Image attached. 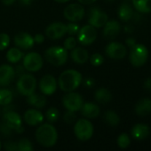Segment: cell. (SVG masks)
I'll return each instance as SVG.
<instances>
[{"label":"cell","instance_id":"1","mask_svg":"<svg viewBox=\"0 0 151 151\" xmlns=\"http://www.w3.org/2000/svg\"><path fill=\"white\" fill-rule=\"evenodd\" d=\"M82 81V74L75 69L65 70L61 73L58 79L59 88L66 93L76 90L81 85Z\"/></svg>","mask_w":151,"mask_h":151},{"label":"cell","instance_id":"2","mask_svg":"<svg viewBox=\"0 0 151 151\" xmlns=\"http://www.w3.org/2000/svg\"><path fill=\"white\" fill-rule=\"evenodd\" d=\"M36 142L43 147L52 148L58 141V132L51 123L41 124L35 134Z\"/></svg>","mask_w":151,"mask_h":151},{"label":"cell","instance_id":"3","mask_svg":"<svg viewBox=\"0 0 151 151\" xmlns=\"http://www.w3.org/2000/svg\"><path fill=\"white\" fill-rule=\"evenodd\" d=\"M69 58L68 50L64 47L61 46H52L45 50L44 58L48 63L53 66H61L63 65Z\"/></svg>","mask_w":151,"mask_h":151},{"label":"cell","instance_id":"4","mask_svg":"<svg viewBox=\"0 0 151 151\" xmlns=\"http://www.w3.org/2000/svg\"><path fill=\"white\" fill-rule=\"evenodd\" d=\"M93 126L91 121L88 120V119H80L75 123L74 134L81 142H86L90 140L93 135Z\"/></svg>","mask_w":151,"mask_h":151},{"label":"cell","instance_id":"5","mask_svg":"<svg viewBox=\"0 0 151 151\" xmlns=\"http://www.w3.org/2000/svg\"><path fill=\"white\" fill-rule=\"evenodd\" d=\"M16 88L20 95L28 96L36 91V80L30 73H22L17 81Z\"/></svg>","mask_w":151,"mask_h":151},{"label":"cell","instance_id":"6","mask_svg":"<svg viewBox=\"0 0 151 151\" xmlns=\"http://www.w3.org/2000/svg\"><path fill=\"white\" fill-rule=\"evenodd\" d=\"M149 50L143 44H135L131 48L129 58L131 64L135 67L142 66L148 60Z\"/></svg>","mask_w":151,"mask_h":151},{"label":"cell","instance_id":"7","mask_svg":"<svg viewBox=\"0 0 151 151\" xmlns=\"http://www.w3.org/2000/svg\"><path fill=\"white\" fill-rule=\"evenodd\" d=\"M44 65V59L42 56L37 52H28L23 58L22 65L26 71L29 73H35L39 71Z\"/></svg>","mask_w":151,"mask_h":151},{"label":"cell","instance_id":"8","mask_svg":"<svg viewBox=\"0 0 151 151\" xmlns=\"http://www.w3.org/2000/svg\"><path fill=\"white\" fill-rule=\"evenodd\" d=\"M84 104V98L78 93L74 91L67 92L62 98V104L68 110L74 112L79 111Z\"/></svg>","mask_w":151,"mask_h":151},{"label":"cell","instance_id":"9","mask_svg":"<svg viewBox=\"0 0 151 151\" xmlns=\"http://www.w3.org/2000/svg\"><path fill=\"white\" fill-rule=\"evenodd\" d=\"M77 35V42L80 44L88 46L95 42L97 38V31L94 27L89 24L80 27Z\"/></svg>","mask_w":151,"mask_h":151},{"label":"cell","instance_id":"10","mask_svg":"<svg viewBox=\"0 0 151 151\" xmlns=\"http://www.w3.org/2000/svg\"><path fill=\"white\" fill-rule=\"evenodd\" d=\"M3 123L18 134H21L24 131L22 127L21 117L20 116L19 113L13 111H4V114L3 116Z\"/></svg>","mask_w":151,"mask_h":151},{"label":"cell","instance_id":"11","mask_svg":"<svg viewBox=\"0 0 151 151\" xmlns=\"http://www.w3.org/2000/svg\"><path fill=\"white\" fill-rule=\"evenodd\" d=\"M85 14L84 6L81 4H70L67 5L63 11V15L66 19L71 22L81 20Z\"/></svg>","mask_w":151,"mask_h":151},{"label":"cell","instance_id":"12","mask_svg":"<svg viewBox=\"0 0 151 151\" xmlns=\"http://www.w3.org/2000/svg\"><path fill=\"white\" fill-rule=\"evenodd\" d=\"M57 86L56 79L51 74L44 75L39 81V89L44 96L53 95L57 90Z\"/></svg>","mask_w":151,"mask_h":151},{"label":"cell","instance_id":"13","mask_svg":"<svg viewBox=\"0 0 151 151\" xmlns=\"http://www.w3.org/2000/svg\"><path fill=\"white\" fill-rule=\"evenodd\" d=\"M108 20V15L101 9H99L98 7H93L91 9L88 19V22L91 26L94 27L95 28H100L104 27Z\"/></svg>","mask_w":151,"mask_h":151},{"label":"cell","instance_id":"14","mask_svg":"<svg viewBox=\"0 0 151 151\" xmlns=\"http://www.w3.org/2000/svg\"><path fill=\"white\" fill-rule=\"evenodd\" d=\"M105 52L107 56L112 59H123L127 52L125 46L117 42H112L109 43L105 49Z\"/></svg>","mask_w":151,"mask_h":151},{"label":"cell","instance_id":"15","mask_svg":"<svg viewBox=\"0 0 151 151\" xmlns=\"http://www.w3.org/2000/svg\"><path fill=\"white\" fill-rule=\"evenodd\" d=\"M67 34V27L63 22H53L45 28V35L51 40H58Z\"/></svg>","mask_w":151,"mask_h":151},{"label":"cell","instance_id":"16","mask_svg":"<svg viewBox=\"0 0 151 151\" xmlns=\"http://www.w3.org/2000/svg\"><path fill=\"white\" fill-rule=\"evenodd\" d=\"M13 42L16 47H18L20 50H28L31 49L34 44V38L31 35H29L27 32H19L14 35Z\"/></svg>","mask_w":151,"mask_h":151},{"label":"cell","instance_id":"17","mask_svg":"<svg viewBox=\"0 0 151 151\" xmlns=\"http://www.w3.org/2000/svg\"><path fill=\"white\" fill-rule=\"evenodd\" d=\"M44 114L36 109H28V111H25L24 115H23V119L25 121V123L28 126L31 127H36V126H39L43 123L44 121Z\"/></svg>","mask_w":151,"mask_h":151},{"label":"cell","instance_id":"18","mask_svg":"<svg viewBox=\"0 0 151 151\" xmlns=\"http://www.w3.org/2000/svg\"><path fill=\"white\" fill-rule=\"evenodd\" d=\"M15 77V69L10 65H0V86L5 87L12 83Z\"/></svg>","mask_w":151,"mask_h":151},{"label":"cell","instance_id":"19","mask_svg":"<svg viewBox=\"0 0 151 151\" xmlns=\"http://www.w3.org/2000/svg\"><path fill=\"white\" fill-rule=\"evenodd\" d=\"M121 26L118 21L117 20H108L104 25L103 29V35L106 39H114L116 38L118 34L120 33Z\"/></svg>","mask_w":151,"mask_h":151},{"label":"cell","instance_id":"20","mask_svg":"<svg viewBox=\"0 0 151 151\" xmlns=\"http://www.w3.org/2000/svg\"><path fill=\"white\" fill-rule=\"evenodd\" d=\"M81 115L85 119H95L100 115V107L93 103H84L80 109Z\"/></svg>","mask_w":151,"mask_h":151},{"label":"cell","instance_id":"21","mask_svg":"<svg viewBox=\"0 0 151 151\" xmlns=\"http://www.w3.org/2000/svg\"><path fill=\"white\" fill-rule=\"evenodd\" d=\"M150 127L145 124H136L132 128V135L135 140L142 141L150 136Z\"/></svg>","mask_w":151,"mask_h":151},{"label":"cell","instance_id":"22","mask_svg":"<svg viewBox=\"0 0 151 151\" xmlns=\"http://www.w3.org/2000/svg\"><path fill=\"white\" fill-rule=\"evenodd\" d=\"M70 58L75 63L79 64V65H83L88 61L89 54L85 49L81 48V47H76L73 50H71Z\"/></svg>","mask_w":151,"mask_h":151},{"label":"cell","instance_id":"23","mask_svg":"<svg viewBox=\"0 0 151 151\" xmlns=\"http://www.w3.org/2000/svg\"><path fill=\"white\" fill-rule=\"evenodd\" d=\"M135 112L137 115L144 117L151 113V99L142 98L139 100L135 105Z\"/></svg>","mask_w":151,"mask_h":151},{"label":"cell","instance_id":"24","mask_svg":"<svg viewBox=\"0 0 151 151\" xmlns=\"http://www.w3.org/2000/svg\"><path fill=\"white\" fill-rule=\"evenodd\" d=\"M27 102L29 105L36 109H42L46 105V98L44 95L37 94L36 92L27 96Z\"/></svg>","mask_w":151,"mask_h":151},{"label":"cell","instance_id":"25","mask_svg":"<svg viewBox=\"0 0 151 151\" xmlns=\"http://www.w3.org/2000/svg\"><path fill=\"white\" fill-rule=\"evenodd\" d=\"M94 98L99 104H108L111 101L112 94L109 89H107L105 88H101L95 91Z\"/></svg>","mask_w":151,"mask_h":151},{"label":"cell","instance_id":"26","mask_svg":"<svg viewBox=\"0 0 151 151\" xmlns=\"http://www.w3.org/2000/svg\"><path fill=\"white\" fill-rule=\"evenodd\" d=\"M133 15V11L131 5L127 3H123L118 9V16L123 21H129Z\"/></svg>","mask_w":151,"mask_h":151},{"label":"cell","instance_id":"27","mask_svg":"<svg viewBox=\"0 0 151 151\" xmlns=\"http://www.w3.org/2000/svg\"><path fill=\"white\" fill-rule=\"evenodd\" d=\"M22 57H23V52L18 47L11 48L6 52V59L8 62L12 63V64L18 63L19 61H20Z\"/></svg>","mask_w":151,"mask_h":151},{"label":"cell","instance_id":"28","mask_svg":"<svg viewBox=\"0 0 151 151\" xmlns=\"http://www.w3.org/2000/svg\"><path fill=\"white\" fill-rule=\"evenodd\" d=\"M133 4L135 9L142 13L151 12V0H133Z\"/></svg>","mask_w":151,"mask_h":151},{"label":"cell","instance_id":"29","mask_svg":"<svg viewBox=\"0 0 151 151\" xmlns=\"http://www.w3.org/2000/svg\"><path fill=\"white\" fill-rule=\"evenodd\" d=\"M105 122L110 127H117L120 122V118L114 111H108L104 114Z\"/></svg>","mask_w":151,"mask_h":151},{"label":"cell","instance_id":"30","mask_svg":"<svg viewBox=\"0 0 151 151\" xmlns=\"http://www.w3.org/2000/svg\"><path fill=\"white\" fill-rule=\"evenodd\" d=\"M13 99V94L10 89L1 88L0 89V105L7 106L11 104Z\"/></svg>","mask_w":151,"mask_h":151},{"label":"cell","instance_id":"31","mask_svg":"<svg viewBox=\"0 0 151 151\" xmlns=\"http://www.w3.org/2000/svg\"><path fill=\"white\" fill-rule=\"evenodd\" d=\"M60 117V111H58L57 108L55 107H51L46 111L45 113V118L49 123H55Z\"/></svg>","mask_w":151,"mask_h":151},{"label":"cell","instance_id":"32","mask_svg":"<svg viewBox=\"0 0 151 151\" xmlns=\"http://www.w3.org/2000/svg\"><path fill=\"white\" fill-rule=\"evenodd\" d=\"M17 147L19 151H32L34 150L31 142L25 138L20 139L19 142H17Z\"/></svg>","mask_w":151,"mask_h":151},{"label":"cell","instance_id":"33","mask_svg":"<svg viewBox=\"0 0 151 151\" xmlns=\"http://www.w3.org/2000/svg\"><path fill=\"white\" fill-rule=\"evenodd\" d=\"M130 143H131V140H130V137L128 136V134H121L118 138H117V145L119 148L121 149H127L129 146H130Z\"/></svg>","mask_w":151,"mask_h":151},{"label":"cell","instance_id":"34","mask_svg":"<svg viewBox=\"0 0 151 151\" xmlns=\"http://www.w3.org/2000/svg\"><path fill=\"white\" fill-rule=\"evenodd\" d=\"M90 62L93 66H100L104 62V58L100 53H94L90 58Z\"/></svg>","mask_w":151,"mask_h":151},{"label":"cell","instance_id":"35","mask_svg":"<svg viewBox=\"0 0 151 151\" xmlns=\"http://www.w3.org/2000/svg\"><path fill=\"white\" fill-rule=\"evenodd\" d=\"M77 41L76 40L75 37H73V35L72 36H69L68 38L65 39V41L63 42V44H64L63 47L67 50H73L74 48L77 47Z\"/></svg>","mask_w":151,"mask_h":151},{"label":"cell","instance_id":"36","mask_svg":"<svg viewBox=\"0 0 151 151\" xmlns=\"http://www.w3.org/2000/svg\"><path fill=\"white\" fill-rule=\"evenodd\" d=\"M10 45V36L5 33L0 34V50H4Z\"/></svg>","mask_w":151,"mask_h":151},{"label":"cell","instance_id":"37","mask_svg":"<svg viewBox=\"0 0 151 151\" xmlns=\"http://www.w3.org/2000/svg\"><path fill=\"white\" fill-rule=\"evenodd\" d=\"M66 27H67V33L69 35H75L77 34L80 27L78 26V24L77 22H69L68 24H66Z\"/></svg>","mask_w":151,"mask_h":151},{"label":"cell","instance_id":"38","mask_svg":"<svg viewBox=\"0 0 151 151\" xmlns=\"http://www.w3.org/2000/svg\"><path fill=\"white\" fill-rule=\"evenodd\" d=\"M76 119H77L76 112L71 111H68L67 110L66 113H64V115H63V120L65 121V123H67L69 125L75 123Z\"/></svg>","mask_w":151,"mask_h":151},{"label":"cell","instance_id":"39","mask_svg":"<svg viewBox=\"0 0 151 151\" xmlns=\"http://www.w3.org/2000/svg\"><path fill=\"white\" fill-rule=\"evenodd\" d=\"M4 148L5 150L8 151H15L18 150V147H17V143L13 142H7L4 143Z\"/></svg>","mask_w":151,"mask_h":151},{"label":"cell","instance_id":"40","mask_svg":"<svg viewBox=\"0 0 151 151\" xmlns=\"http://www.w3.org/2000/svg\"><path fill=\"white\" fill-rule=\"evenodd\" d=\"M12 129L10 127H8L5 124H4L2 122V124L0 125V133L4 134V135H10L11 133H12Z\"/></svg>","mask_w":151,"mask_h":151},{"label":"cell","instance_id":"41","mask_svg":"<svg viewBox=\"0 0 151 151\" xmlns=\"http://www.w3.org/2000/svg\"><path fill=\"white\" fill-rule=\"evenodd\" d=\"M33 38H34L35 43L41 44L44 42V36L42 34H36V35H35V36H33Z\"/></svg>","mask_w":151,"mask_h":151},{"label":"cell","instance_id":"42","mask_svg":"<svg viewBox=\"0 0 151 151\" xmlns=\"http://www.w3.org/2000/svg\"><path fill=\"white\" fill-rule=\"evenodd\" d=\"M85 86L87 88H91L94 86V80L92 79V78H87L85 81Z\"/></svg>","mask_w":151,"mask_h":151},{"label":"cell","instance_id":"43","mask_svg":"<svg viewBox=\"0 0 151 151\" xmlns=\"http://www.w3.org/2000/svg\"><path fill=\"white\" fill-rule=\"evenodd\" d=\"M144 88L147 91L151 92V78H148L145 81H144Z\"/></svg>","mask_w":151,"mask_h":151},{"label":"cell","instance_id":"44","mask_svg":"<svg viewBox=\"0 0 151 151\" xmlns=\"http://www.w3.org/2000/svg\"><path fill=\"white\" fill-rule=\"evenodd\" d=\"M125 42H126V44H127L130 48H132L133 45H135V44H136V40H135L134 38L130 37V38H127V39H126Z\"/></svg>","mask_w":151,"mask_h":151},{"label":"cell","instance_id":"45","mask_svg":"<svg viewBox=\"0 0 151 151\" xmlns=\"http://www.w3.org/2000/svg\"><path fill=\"white\" fill-rule=\"evenodd\" d=\"M97 0H78V2L81 4H93Z\"/></svg>","mask_w":151,"mask_h":151},{"label":"cell","instance_id":"46","mask_svg":"<svg viewBox=\"0 0 151 151\" xmlns=\"http://www.w3.org/2000/svg\"><path fill=\"white\" fill-rule=\"evenodd\" d=\"M125 31L126 33H132V32H133V27L131 25H126L125 27Z\"/></svg>","mask_w":151,"mask_h":151},{"label":"cell","instance_id":"47","mask_svg":"<svg viewBox=\"0 0 151 151\" xmlns=\"http://www.w3.org/2000/svg\"><path fill=\"white\" fill-rule=\"evenodd\" d=\"M1 1H2V3H3L4 5H7V6L12 5V4L15 2V0H1Z\"/></svg>","mask_w":151,"mask_h":151},{"label":"cell","instance_id":"48","mask_svg":"<svg viewBox=\"0 0 151 151\" xmlns=\"http://www.w3.org/2000/svg\"><path fill=\"white\" fill-rule=\"evenodd\" d=\"M33 0H20V3L23 5H29L31 4Z\"/></svg>","mask_w":151,"mask_h":151},{"label":"cell","instance_id":"49","mask_svg":"<svg viewBox=\"0 0 151 151\" xmlns=\"http://www.w3.org/2000/svg\"><path fill=\"white\" fill-rule=\"evenodd\" d=\"M54 1L57 2V3H60V4H63V3H67V2H69L70 0H54Z\"/></svg>","mask_w":151,"mask_h":151},{"label":"cell","instance_id":"50","mask_svg":"<svg viewBox=\"0 0 151 151\" xmlns=\"http://www.w3.org/2000/svg\"><path fill=\"white\" fill-rule=\"evenodd\" d=\"M1 148H2V143H1V141H0V150H1Z\"/></svg>","mask_w":151,"mask_h":151},{"label":"cell","instance_id":"51","mask_svg":"<svg viewBox=\"0 0 151 151\" xmlns=\"http://www.w3.org/2000/svg\"><path fill=\"white\" fill-rule=\"evenodd\" d=\"M109 1H113V0H109Z\"/></svg>","mask_w":151,"mask_h":151},{"label":"cell","instance_id":"52","mask_svg":"<svg viewBox=\"0 0 151 151\" xmlns=\"http://www.w3.org/2000/svg\"></svg>","mask_w":151,"mask_h":151}]
</instances>
